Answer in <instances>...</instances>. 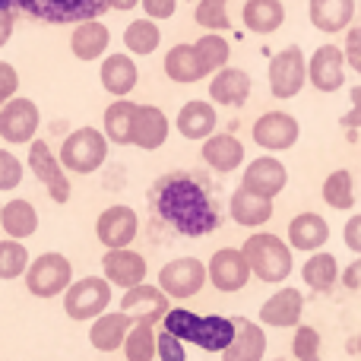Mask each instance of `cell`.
Instances as JSON below:
<instances>
[{"mask_svg":"<svg viewBox=\"0 0 361 361\" xmlns=\"http://www.w3.org/2000/svg\"><path fill=\"white\" fill-rule=\"evenodd\" d=\"M152 209L169 228L184 238H203L219 228V209L209 187L187 171H171L152 184Z\"/></svg>","mask_w":361,"mask_h":361,"instance_id":"6da1fadb","label":"cell"},{"mask_svg":"<svg viewBox=\"0 0 361 361\" xmlns=\"http://www.w3.org/2000/svg\"><path fill=\"white\" fill-rule=\"evenodd\" d=\"M165 330L175 333L180 343H193L203 352H219L222 355L228 343L235 339V317H219V314H193L187 307H169L162 317Z\"/></svg>","mask_w":361,"mask_h":361,"instance_id":"7a4b0ae2","label":"cell"},{"mask_svg":"<svg viewBox=\"0 0 361 361\" xmlns=\"http://www.w3.org/2000/svg\"><path fill=\"white\" fill-rule=\"evenodd\" d=\"M0 6L42 23L76 25L82 19H99L105 10H111V0H0Z\"/></svg>","mask_w":361,"mask_h":361,"instance_id":"3957f363","label":"cell"},{"mask_svg":"<svg viewBox=\"0 0 361 361\" xmlns=\"http://www.w3.org/2000/svg\"><path fill=\"white\" fill-rule=\"evenodd\" d=\"M244 257L250 263V273L257 276L260 282H276L288 279L295 269V260H292V244H286L282 238L276 235H267V231H257L244 241Z\"/></svg>","mask_w":361,"mask_h":361,"instance_id":"277c9868","label":"cell"},{"mask_svg":"<svg viewBox=\"0 0 361 361\" xmlns=\"http://www.w3.org/2000/svg\"><path fill=\"white\" fill-rule=\"evenodd\" d=\"M57 159L73 175H92L108 159V137L102 130H95V127H80V130L67 133Z\"/></svg>","mask_w":361,"mask_h":361,"instance_id":"5b68a950","label":"cell"},{"mask_svg":"<svg viewBox=\"0 0 361 361\" xmlns=\"http://www.w3.org/2000/svg\"><path fill=\"white\" fill-rule=\"evenodd\" d=\"M111 305V282L105 276H86L80 282H70L63 292V311L70 320H95Z\"/></svg>","mask_w":361,"mask_h":361,"instance_id":"8992f818","label":"cell"},{"mask_svg":"<svg viewBox=\"0 0 361 361\" xmlns=\"http://www.w3.org/2000/svg\"><path fill=\"white\" fill-rule=\"evenodd\" d=\"M70 282H73V267H70L67 257L54 254V250L35 257V260L29 263V269H25V288H29V295H35V298L63 295Z\"/></svg>","mask_w":361,"mask_h":361,"instance_id":"52a82bcc","label":"cell"},{"mask_svg":"<svg viewBox=\"0 0 361 361\" xmlns=\"http://www.w3.org/2000/svg\"><path fill=\"white\" fill-rule=\"evenodd\" d=\"M269 92L276 99H295V95L305 89L307 82V61H305V51L298 44H288L282 48L279 54L269 61Z\"/></svg>","mask_w":361,"mask_h":361,"instance_id":"ba28073f","label":"cell"},{"mask_svg":"<svg viewBox=\"0 0 361 361\" xmlns=\"http://www.w3.org/2000/svg\"><path fill=\"white\" fill-rule=\"evenodd\" d=\"M38 124H42V114H38V105L32 99L13 95L10 102L0 105V140H6V143H32Z\"/></svg>","mask_w":361,"mask_h":361,"instance_id":"9c48e42d","label":"cell"},{"mask_svg":"<svg viewBox=\"0 0 361 361\" xmlns=\"http://www.w3.org/2000/svg\"><path fill=\"white\" fill-rule=\"evenodd\" d=\"M206 286V263L197 257H180L171 260L159 269V288H162L169 298H193L200 288Z\"/></svg>","mask_w":361,"mask_h":361,"instance_id":"30bf717a","label":"cell"},{"mask_svg":"<svg viewBox=\"0 0 361 361\" xmlns=\"http://www.w3.org/2000/svg\"><path fill=\"white\" fill-rule=\"evenodd\" d=\"M250 263L244 257V250H235V247H222L209 257L206 263V279L212 282V288L219 292H241L250 279Z\"/></svg>","mask_w":361,"mask_h":361,"instance_id":"8fae6325","label":"cell"},{"mask_svg":"<svg viewBox=\"0 0 361 361\" xmlns=\"http://www.w3.org/2000/svg\"><path fill=\"white\" fill-rule=\"evenodd\" d=\"M29 169H32V175L44 184V190H48V197L54 200V203H61V206L67 203L70 200V180H67V175H63L61 159H54V152L48 149L44 140H32Z\"/></svg>","mask_w":361,"mask_h":361,"instance_id":"7c38bea8","label":"cell"},{"mask_svg":"<svg viewBox=\"0 0 361 361\" xmlns=\"http://www.w3.org/2000/svg\"><path fill=\"white\" fill-rule=\"evenodd\" d=\"M345 51L336 44H320L307 61V80L317 92H336L345 86Z\"/></svg>","mask_w":361,"mask_h":361,"instance_id":"4fadbf2b","label":"cell"},{"mask_svg":"<svg viewBox=\"0 0 361 361\" xmlns=\"http://www.w3.org/2000/svg\"><path fill=\"white\" fill-rule=\"evenodd\" d=\"M298 137H301L298 121L286 111H267V114H260L254 124V143L269 152L292 149V146L298 143Z\"/></svg>","mask_w":361,"mask_h":361,"instance_id":"5bb4252c","label":"cell"},{"mask_svg":"<svg viewBox=\"0 0 361 361\" xmlns=\"http://www.w3.org/2000/svg\"><path fill=\"white\" fill-rule=\"evenodd\" d=\"M121 311L130 320H137V324H156V320H162L165 314H169V295L156 286L140 282V286H130L124 292Z\"/></svg>","mask_w":361,"mask_h":361,"instance_id":"9a60e30c","label":"cell"},{"mask_svg":"<svg viewBox=\"0 0 361 361\" xmlns=\"http://www.w3.org/2000/svg\"><path fill=\"white\" fill-rule=\"evenodd\" d=\"M140 219L130 206H108L102 209L99 222H95V235H99L102 247H130V241L137 238Z\"/></svg>","mask_w":361,"mask_h":361,"instance_id":"2e32d148","label":"cell"},{"mask_svg":"<svg viewBox=\"0 0 361 361\" xmlns=\"http://www.w3.org/2000/svg\"><path fill=\"white\" fill-rule=\"evenodd\" d=\"M102 269H105V279L118 288H130L146 282V260L130 247H108L102 257Z\"/></svg>","mask_w":361,"mask_h":361,"instance_id":"e0dca14e","label":"cell"},{"mask_svg":"<svg viewBox=\"0 0 361 361\" xmlns=\"http://www.w3.org/2000/svg\"><path fill=\"white\" fill-rule=\"evenodd\" d=\"M165 140H169V118H165L162 108L137 105V111H133V127H130V143L146 152H156Z\"/></svg>","mask_w":361,"mask_h":361,"instance_id":"ac0fdd59","label":"cell"},{"mask_svg":"<svg viewBox=\"0 0 361 361\" xmlns=\"http://www.w3.org/2000/svg\"><path fill=\"white\" fill-rule=\"evenodd\" d=\"M250 73L241 67H228L225 63L222 70H216V76L209 80V99L216 105H228V108H241L244 102L250 99Z\"/></svg>","mask_w":361,"mask_h":361,"instance_id":"d6986e66","label":"cell"},{"mask_svg":"<svg viewBox=\"0 0 361 361\" xmlns=\"http://www.w3.org/2000/svg\"><path fill=\"white\" fill-rule=\"evenodd\" d=\"M301 311H305V295L298 288H282V292L269 295L260 307V324L276 326V330H288V326L301 324Z\"/></svg>","mask_w":361,"mask_h":361,"instance_id":"ffe728a7","label":"cell"},{"mask_svg":"<svg viewBox=\"0 0 361 361\" xmlns=\"http://www.w3.org/2000/svg\"><path fill=\"white\" fill-rule=\"evenodd\" d=\"M241 184L247 187V190H257V193H263V197L273 200V197H279V193L286 190L288 171H286V165H282L279 159L260 156V159H254V162L244 169Z\"/></svg>","mask_w":361,"mask_h":361,"instance_id":"44dd1931","label":"cell"},{"mask_svg":"<svg viewBox=\"0 0 361 361\" xmlns=\"http://www.w3.org/2000/svg\"><path fill=\"white\" fill-rule=\"evenodd\" d=\"M267 355V333L247 317H235V339L222 352V361H263Z\"/></svg>","mask_w":361,"mask_h":361,"instance_id":"7402d4cb","label":"cell"},{"mask_svg":"<svg viewBox=\"0 0 361 361\" xmlns=\"http://www.w3.org/2000/svg\"><path fill=\"white\" fill-rule=\"evenodd\" d=\"M203 162L219 175H231L238 165H244V143L231 133H209L200 149Z\"/></svg>","mask_w":361,"mask_h":361,"instance_id":"603a6c76","label":"cell"},{"mask_svg":"<svg viewBox=\"0 0 361 361\" xmlns=\"http://www.w3.org/2000/svg\"><path fill=\"white\" fill-rule=\"evenodd\" d=\"M228 212L241 228H260V225H267L269 219H273V200L257 193V190H247V187L241 184L235 193H231Z\"/></svg>","mask_w":361,"mask_h":361,"instance_id":"cb8c5ba5","label":"cell"},{"mask_svg":"<svg viewBox=\"0 0 361 361\" xmlns=\"http://www.w3.org/2000/svg\"><path fill=\"white\" fill-rule=\"evenodd\" d=\"M307 16L311 25L324 35L345 32L355 19V0H307Z\"/></svg>","mask_w":361,"mask_h":361,"instance_id":"d4e9b609","label":"cell"},{"mask_svg":"<svg viewBox=\"0 0 361 361\" xmlns=\"http://www.w3.org/2000/svg\"><path fill=\"white\" fill-rule=\"evenodd\" d=\"M108 44H111V32H108L105 23L99 19H82V23L73 25V35H70V51L80 61H99L105 57Z\"/></svg>","mask_w":361,"mask_h":361,"instance_id":"484cf974","label":"cell"},{"mask_svg":"<svg viewBox=\"0 0 361 361\" xmlns=\"http://www.w3.org/2000/svg\"><path fill=\"white\" fill-rule=\"evenodd\" d=\"M99 80H102V89L114 99H124L137 89V80H140V70L133 63L130 54H108L105 63L99 70Z\"/></svg>","mask_w":361,"mask_h":361,"instance_id":"4316f807","label":"cell"},{"mask_svg":"<svg viewBox=\"0 0 361 361\" xmlns=\"http://www.w3.org/2000/svg\"><path fill=\"white\" fill-rule=\"evenodd\" d=\"M330 241V225H326L324 216L317 212H301L288 222V244L292 250H305V254H314L324 244Z\"/></svg>","mask_w":361,"mask_h":361,"instance_id":"83f0119b","label":"cell"},{"mask_svg":"<svg viewBox=\"0 0 361 361\" xmlns=\"http://www.w3.org/2000/svg\"><path fill=\"white\" fill-rule=\"evenodd\" d=\"M165 76L171 82H180V86H190V82H200L203 76H209L206 63L200 61L197 44H175V48L165 54Z\"/></svg>","mask_w":361,"mask_h":361,"instance_id":"f1b7e54d","label":"cell"},{"mask_svg":"<svg viewBox=\"0 0 361 361\" xmlns=\"http://www.w3.org/2000/svg\"><path fill=\"white\" fill-rule=\"evenodd\" d=\"M175 124H178V133L184 140H206L212 130H216L219 118H216V108H212L209 102L193 99V102H187V105H180Z\"/></svg>","mask_w":361,"mask_h":361,"instance_id":"f546056e","label":"cell"},{"mask_svg":"<svg viewBox=\"0 0 361 361\" xmlns=\"http://www.w3.org/2000/svg\"><path fill=\"white\" fill-rule=\"evenodd\" d=\"M241 23L254 35H273L286 23V6L282 0H247L241 10Z\"/></svg>","mask_w":361,"mask_h":361,"instance_id":"4dcf8cb0","label":"cell"},{"mask_svg":"<svg viewBox=\"0 0 361 361\" xmlns=\"http://www.w3.org/2000/svg\"><path fill=\"white\" fill-rule=\"evenodd\" d=\"M127 330H130V317H127L124 311H118V314L105 311L95 317L92 330H89V343H92L99 352H118L121 345H124Z\"/></svg>","mask_w":361,"mask_h":361,"instance_id":"1f68e13d","label":"cell"},{"mask_svg":"<svg viewBox=\"0 0 361 361\" xmlns=\"http://www.w3.org/2000/svg\"><path fill=\"white\" fill-rule=\"evenodd\" d=\"M0 225H4V231L10 238H19V241H23V238H29L38 231V212L29 200L16 197V200L0 206Z\"/></svg>","mask_w":361,"mask_h":361,"instance_id":"d6a6232c","label":"cell"},{"mask_svg":"<svg viewBox=\"0 0 361 361\" xmlns=\"http://www.w3.org/2000/svg\"><path fill=\"white\" fill-rule=\"evenodd\" d=\"M133 111H137V105H133V102H127V95H124V99H118V102H111V105L105 108L102 121H105V137H108V143L130 146Z\"/></svg>","mask_w":361,"mask_h":361,"instance_id":"836d02e7","label":"cell"},{"mask_svg":"<svg viewBox=\"0 0 361 361\" xmlns=\"http://www.w3.org/2000/svg\"><path fill=\"white\" fill-rule=\"evenodd\" d=\"M301 276H305V282H307V288H311V292H330L333 282L339 279V263H336V257H333V254L314 250V254L307 257Z\"/></svg>","mask_w":361,"mask_h":361,"instance_id":"e575fe53","label":"cell"},{"mask_svg":"<svg viewBox=\"0 0 361 361\" xmlns=\"http://www.w3.org/2000/svg\"><path fill=\"white\" fill-rule=\"evenodd\" d=\"M162 44V29L156 25V19L143 16V19H133L130 25L124 29V48L137 57H146Z\"/></svg>","mask_w":361,"mask_h":361,"instance_id":"d590c367","label":"cell"},{"mask_svg":"<svg viewBox=\"0 0 361 361\" xmlns=\"http://www.w3.org/2000/svg\"><path fill=\"white\" fill-rule=\"evenodd\" d=\"M324 200L326 206H333V209H352L355 206V180L345 169L333 171L330 178L324 180Z\"/></svg>","mask_w":361,"mask_h":361,"instance_id":"8d00e7d4","label":"cell"},{"mask_svg":"<svg viewBox=\"0 0 361 361\" xmlns=\"http://www.w3.org/2000/svg\"><path fill=\"white\" fill-rule=\"evenodd\" d=\"M121 349H124L127 361H152L156 358V333H152V324L130 326Z\"/></svg>","mask_w":361,"mask_h":361,"instance_id":"74e56055","label":"cell"},{"mask_svg":"<svg viewBox=\"0 0 361 361\" xmlns=\"http://www.w3.org/2000/svg\"><path fill=\"white\" fill-rule=\"evenodd\" d=\"M193 44H197V54H200V61L206 63V70H209V73L222 70L225 63H228V57H231L228 38H222L219 32H203V38H197Z\"/></svg>","mask_w":361,"mask_h":361,"instance_id":"f35d334b","label":"cell"},{"mask_svg":"<svg viewBox=\"0 0 361 361\" xmlns=\"http://www.w3.org/2000/svg\"><path fill=\"white\" fill-rule=\"evenodd\" d=\"M29 269V250L19 238H10V241H0V279H19Z\"/></svg>","mask_w":361,"mask_h":361,"instance_id":"ab89813d","label":"cell"},{"mask_svg":"<svg viewBox=\"0 0 361 361\" xmlns=\"http://www.w3.org/2000/svg\"><path fill=\"white\" fill-rule=\"evenodd\" d=\"M197 25H203L206 32H225L231 29L228 19V0H200L197 10H193Z\"/></svg>","mask_w":361,"mask_h":361,"instance_id":"60d3db41","label":"cell"},{"mask_svg":"<svg viewBox=\"0 0 361 361\" xmlns=\"http://www.w3.org/2000/svg\"><path fill=\"white\" fill-rule=\"evenodd\" d=\"M292 352L298 361H320V333L314 326H301L295 330L292 339Z\"/></svg>","mask_w":361,"mask_h":361,"instance_id":"b9f144b4","label":"cell"},{"mask_svg":"<svg viewBox=\"0 0 361 361\" xmlns=\"http://www.w3.org/2000/svg\"><path fill=\"white\" fill-rule=\"evenodd\" d=\"M23 184V162L13 152L0 149V190H16Z\"/></svg>","mask_w":361,"mask_h":361,"instance_id":"7bdbcfd3","label":"cell"},{"mask_svg":"<svg viewBox=\"0 0 361 361\" xmlns=\"http://www.w3.org/2000/svg\"><path fill=\"white\" fill-rule=\"evenodd\" d=\"M156 355L162 361H187V349H184V343H180L175 333L162 330L156 336Z\"/></svg>","mask_w":361,"mask_h":361,"instance_id":"ee69618b","label":"cell"},{"mask_svg":"<svg viewBox=\"0 0 361 361\" xmlns=\"http://www.w3.org/2000/svg\"><path fill=\"white\" fill-rule=\"evenodd\" d=\"M345 63L361 76V25H352L345 29Z\"/></svg>","mask_w":361,"mask_h":361,"instance_id":"f6af8a7d","label":"cell"},{"mask_svg":"<svg viewBox=\"0 0 361 361\" xmlns=\"http://www.w3.org/2000/svg\"><path fill=\"white\" fill-rule=\"evenodd\" d=\"M19 89V73L13 63L0 61V102H10Z\"/></svg>","mask_w":361,"mask_h":361,"instance_id":"bcb514c9","label":"cell"},{"mask_svg":"<svg viewBox=\"0 0 361 361\" xmlns=\"http://www.w3.org/2000/svg\"><path fill=\"white\" fill-rule=\"evenodd\" d=\"M140 6H143V13L149 19H171L178 13V0H140Z\"/></svg>","mask_w":361,"mask_h":361,"instance_id":"7dc6e473","label":"cell"},{"mask_svg":"<svg viewBox=\"0 0 361 361\" xmlns=\"http://www.w3.org/2000/svg\"><path fill=\"white\" fill-rule=\"evenodd\" d=\"M343 241H345V247H349L352 254H361V212H358V216H352L349 222H345Z\"/></svg>","mask_w":361,"mask_h":361,"instance_id":"c3c4849f","label":"cell"},{"mask_svg":"<svg viewBox=\"0 0 361 361\" xmlns=\"http://www.w3.org/2000/svg\"><path fill=\"white\" fill-rule=\"evenodd\" d=\"M349 99H352V111L343 118V127H361V86L352 89Z\"/></svg>","mask_w":361,"mask_h":361,"instance_id":"681fc988","label":"cell"},{"mask_svg":"<svg viewBox=\"0 0 361 361\" xmlns=\"http://www.w3.org/2000/svg\"><path fill=\"white\" fill-rule=\"evenodd\" d=\"M343 282H345V288H349V292H361V254H358V260L352 263V267H345Z\"/></svg>","mask_w":361,"mask_h":361,"instance_id":"f907efd6","label":"cell"},{"mask_svg":"<svg viewBox=\"0 0 361 361\" xmlns=\"http://www.w3.org/2000/svg\"><path fill=\"white\" fill-rule=\"evenodd\" d=\"M13 29H16V23H13V13L0 6V48H4V44L13 38Z\"/></svg>","mask_w":361,"mask_h":361,"instance_id":"816d5d0a","label":"cell"},{"mask_svg":"<svg viewBox=\"0 0 361 361\" xmlns=\"http://www.w3.org/2000/svg\"><path fill=\"white\" fill-rule=\"evenodd\" d=\"M137 4H140V0H111V10H121V13H124V10H133Z\"/></svg>","mask_w":361,"mask_h":361,"instance_id":"f5cc1de1","label":"cell"},{"mask_svg":"<svg viewBox=\"0 0 361 361\" xmlns=\"http://www.w3.org/2000/svg\"><path fill=\"white\" fill-rule=\"evenodd\" d=\"M355 343H358V345H355V349H358V355H361V333H358V339H355Z\"/></svg>","mask_w":361,"mask_h":361,"instance_id":"db71d44e","label":"cell"},{"mask_svg":"<svg viewBox=\"0 0 361 361\" xmlns=\"http://www.w3.org/2000/svg\"><path fill=\"white\" fill-rule=\"evenodd\" d=\"M0 105H4V102H0Z\"/></svg>","mask_w":361,"mask_h":361,"instance_id":"11a10c76","label":"cell"}]
</instances>
